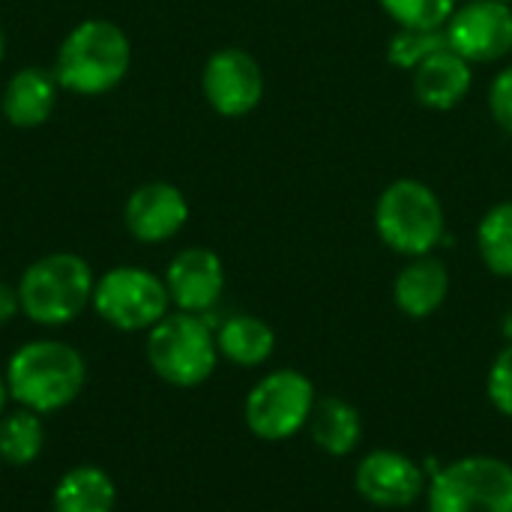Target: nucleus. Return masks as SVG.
Returning a JSON list of instances; mask_svg holds the SVG:
<instances>
[{
	"mask_svg": "<svg viewBox=\"0 0 512 512\" xmlns=\"http://www.w3.org/2000/svg\"><path fill=\"white\" fill-rule=\"evenodd\" d=\"M201 93L207 105L228 120L252 114L264 99L261 63L243 48H219L207 57L201 72Z\"/></svg>",
	"mask_w": 512,
	"mask_h": 512,
	"instance_id": "1a4fd4ad",
	"label": "nucleus"
},
{
	"mask_svg": "<svg viewBox=\"0 0 512 512\" xmlns=\"http://www.w3.org/2000/svg\"><path fill=\"white\" fill-rule=\"evenodd\" d=\"M216 348L228 363L240 369H258L273 357L276 333L258 315H231L216 327Z\"/></svg>",
	"mask_w": 512,
	"mask_h": 512,
	"instance_id": "a211bd4d",
	"label": "nucleus"
},
{
	"mask_svg": "<svg viewBox=\"0 0 512 512\" xmlns=\"http://www.w3.org/2000/svg\"><path fill=\"white\" fill-rule=\"evenodd\" d=\"M129 66L132 42L126 30L108 18H84L63 36L51 72L60 90L75 96H105L123 84Z\"/></svg>",
	"mask_w": 512,
	"mask_h": 512,
	"instance_id": "f257e3e1",
	"label": "nucleus"
},
{
	"mask_svg": "<svg viewBox=\"0 0 512 512\" xmlns=\"http://www.w3.org/2000/svg\"><path fill=\"white\" fill-rule=\"evenodd\" d=\"M381 9L396 21V27L435 30L450 21L459 0H378Z\"/></svg>",
	"mask_w": 512,
	"mask_h": 512,
	"instance_id": "5701e85b",
	"label": "nucleus"
},
{
	"mask_svg": "<svg viewBox=\"0 0 512 512\" xmlns=\"http://www.w3.org/2000/svg\"><path fill=\"white\" fill-rule=\"evenodd\" d=\"M18 312H21L18 288H12V285L0 282V327H6Z\"/></svg>",
	"mask_w": 512,
	"mask_h": 512,
	"instance_id": "a878e982",
	"label": "nucleus"
},
{
	"mask_svg": "<svg viewBox=\"0 0 512 512\" xmlns=\"http://www.w3.org/2000/svg\"><path fill=\"white\" fill-rule=\"evenodd\" d=\"M411 75H414V96L429 111H453V108H459L468 99L471 87H474L471 63L462 54H456L453 48H444V51L432 54Z\"/></svg>",
	"mask_w": 512,
	"mask_h": 512,
	"instance_id": "4468645a",
	"label": "nucleus"
},
{
	"mask_svg": "<svg viewBox=\"0 0 512 512\" xmlns=\"http://www.w3.org/2000/svg\"><path fill=\"white\" fill-rule=\"evenodd\" d=\"M444 48H450L444 27H435V30L396 27V33H393L390 42H387V60H390L396 69L414 72L420 63H426L432 54H438V51H444Z\"/></svg>",
	"mask_w": 512,
	"mask_h": 512,
	"instance_id": "4be33fe9",
	"label": "nucleus"
},
{
	"mask_svg": "<svg viewBox=\"0 0 512 512\" xmlns=\"http://www.w3.org/2000/svg\"><path fill=\"white\" fill-rule=\"evenodd\" d=\"M3 57H6V33L0 27V63H3Z\"/></svg>",
	"mask_w": 512,
	"mask_h": 512,
	"instance_id": "c85d7f7f",
	"label": "nucleus"
},
{
	"mask_svg": "<svg viewBox=\"0 0 512 512\" xmlns=\"http://www.w3.org/2000/svg\"><path fill=\"white\" fill-rule=\"evenodd\" d=\"M477 252L489 273L512 279V201L489 207L477 225Z\"/></svg>",
	"mask_w": 512,
	"mask_h": 512,
	"instance_id": "412c9836",
	"label": "nucleus"
},
{
	"mask_svg": "<svg viewBox=\"0 0 512 512\" xmlns=\"http://www.w3.org/2000/svg\"><path fill=\"white\" fill-rule=\"evenodd\" d=\"M306 429L312 444L333 459H345L363 444V417L342 396H318Z\"/></svg>",
	"mask_w": 512,
	"mask_h": 512,
	"instance_id": "f3484780",
	"label": "nucleus"
},
{
	"mask_svg": "<svg viewBox=\"0 0 512 512\" xmlns=\"http://www.w3.org/2000/svg\"><path fill=\"white\" fill-rule=\"evenodd\" d=\"M375 231L402 258L432 255L447 231L444 204L423 180H393L375 201Z\"/></svg>",
	"mask_w": 512,
	"mask_h": 512,
	"instance_id": "20e7f679",
	"label": "nucleus"
},
{
	"mask_svg": "<svg viewBox=\"0 0 512 512\" xmlns=\"http://www.w3.org/2000/svg\"><path fill=\"white\" fill-rule=\"evenodd\" d=\"M489 111L492 120L512 135V63L504 66L489 84Z\"/></svg>",
	"mask_w": 512,
	"mask_h": 512,
	"instance_id": "393cba45",
	"label": "nucleus"
},
{
	"mask_svg": "<svg viewBox=\"0 0 512 512\" xmlns=\"http://www.w3.org/2000/svg\"><path fill=\"white\" fill-rule=\"evenodd\" d=\"M6 402H9V390H6V378L0 375V414H3V408H6Z\"/></svg>",
	"mask_w": 512,
	"mask_h": 512,
	"instance_id": "cd10ccee",
	"label": "nucleus"
},
{
	"mask_svg": "<svg viewBox=\"0 0 512 512\" xmlns=\"http://www.w3.org/2000/svg\"><path fill=\"white\" fill-rule=\"evenodd\" d=\"M429 512H512V465L498 456H462L429 477Z\"/></svg>",
	"mask_w": 512,
	"mask_h": 512,
	"instance_id": "423d86ee",
	"label": "nucleus"
},
{
	"mask_svg": "<svg viewBox=\"0 0 512 512\" xmlns=\"http://www.w3.org/2000/svg\"><path fill=\"white\" fill-rule=\"evenodd\" d=\"M162 279L171 306L189 315H207L225 294V264L207 246H189L177 252Z\"/></svg>",
	"mask_w": 512,
	"mask_h": 512,
	"instance_id": "ddd939ff",
	"label": "nucleus"
},
{
	"mask_svg": "<svg viewBox=\"0 0 512 512\" xmlns=\"http://www.w3.org/2000/svg\"><path fill=\"white\" fill-rule=\"evenodd\" d=\"M45 447V426L42 414L18 408L0 420V462L9 468H27L42 456Z\"/></svg>",
	"mask_w": 512,
	"mask_h": 512,
	"instance_id": "aec40b11",
	"label": "nucleus"
},
{
	"mask_svg": "<svg viewBox=\"0 0 512 512\" xmlns=\"http://www.w3.org/2000/svg\"><path fill=\"white\" fill-rule=\"evenodd\" d=\"M93 270L75 252H51L36 258L18 279L24 318L39 327L72 324L93 300Z\"/></svg>",
	"mask_w": 512,
	"mask_h": 512,
	"instance_id": "7ed1b4c3",
	"label": "nucleus"
},
{
	"mask_svg": "<svg viewBox=\"0 0 512 512\" xmlns=\"http://www.w3.org/2000/svg\"><path fill=\"white\" fill-rule=\"evenodd\" d=\"M357 495L378 510H408L426 498L429 474L399 450H369L354 471Z\"/></svg>",
	"mask_w": 512,
	"mask_h": 512,
	"instance_id": "9d476101",
	"label": "nucleus"
},
{
	"mask_svg": "<svg viewBox=\"0 0 512 512\" xmlns=\"http://www.w3.org/2000/svg\"><path fill=\"white\" fill-rule=\"evenodd\" d=\"M57 93H60V84L51 69L24 66L6 81L3 96H0V111L9 126L36 129L54 114Z\"/></svg>",
	"mask_w": 512,
	"mask_h": 512,
	"instance_id": "dca6fc26",
	"label": "nucleus"
},
{
	"mask_svg": "<svg viewBox=\"0 0 512 512\" xmlns=\"http://www.w3.org/2000/svg\"><path fill=\"white\" fill-rule=\"evenodd\" d=\"M189 222V201L180 186L165 180L141 183L129 192L123 204V225L132 240L144 246H159L174 240Z\"/></svg>",
	"mask_w": 512,
	"mask_h": 512,
	"instance_id": "f8f14e48",
	"label": "nucleus"
},
{
	"mask_svg": "<svg viewBox=\"0 0 512 512\" xmlns=\"http://www.w3.org/2000/svg\"><path fill=\"white\" fill-rule=\"evenodd\" d=\"M90 306L120 333H147L171 312V297L165 279L153 270L120 264L96 279Z\"/></svg>",
	"mask_w": 512,
	"mask_h": 512,
	"instance_id": "0eeeda50",
	"label": "nucleus"
},
{
	"mask_svg": "<svg viewBox=\"0 0 512 512\" xmlns=\"http://www.w3.org/2000/svg\"><path fill=\"white\" fill-rule=\"evenodd\" d=\"M147 363L156 378L171 387H201L219 366L216 330L204 315L168 312L147 330Z\"/></svg>",
	"mask_w": 512,
	"mask_h": 512,
	"instance_id": "39448f33",
	"label": "nucleus"
},
{
	"mask_svg": "<svg viewBox=\"0 0 512 512\" xmlns=\"http://www.w3.org/2000/svg\"><path fill=\"white\" fill-rule=\"evenodd\" d=\"M9 399L33 414H54L72 405L87 384L84 357L60 339H33L6 363Z\"/></svg>",
	"mask_w": 512,
	"mask_h": 512,
	"instance_id": "f03ea898",
	"label": "nucleus"
},
{
	"mask_svg": "<svg viewBox=\"0 0 512 512\" xmlns=\"http://www.w3.org/2000/svg\"><path fill=\"white\" fill-rule=\"evenodd\" d=\"M315 402L318 393L312 378L297 369H276L249 390L243 420L258 441L282 444L309 426Z\"/></svg>",
	"mask_w": 512,
	"mask_h": 512,
	"instance_id": "6e6552de",
	"label": "nucleus"
},
{
	"mask_svg": "<svg viewBox=\"0 0 512 512\" xmlns=\"http://www.w3.org/2000/svg\"><path fill=\"white\" fill-rule=\"evenodd\" d=\"M447 42L456 54L474 63H498L512 51V3L468 0L459 3L444 24Z\"/></svg>",
	"mask_w": 512,
	"mask_h": 512,
	"instance_id": "9b49d317",
	"label": "nucleus"
},
{
	"mask_svg": "<svg viewBox=\"0 0 512 512\" xmlns=\"http://www.w3.org/2000/svg\"><path fill=\"white\" fill-rule=\"evenodd\" d=\"M450 297V270L435 255L408 258L393 279V303L402 315L423 321L432 318Z\"/></svg>",
	"mask_w": 512,
	"mask_h": 512,
	"instance_id": "2eb2a0df",
	"label": "nucleus"
},
{
	"mask_svg": "<svg viewBox=\"0 0 512 512\" xmlns=\"http://www.w3.org/2000/svg\"><path fill=\"white\" fill-rule=\"evenodd\" d=\"M117 483L96 465H78L60 477L51 495V512H114Z\"/></svg>",
	"mask_w": 512,
	"mask_h": 512,
	"instance_id": "6ab92c4d",
	"label": "nucleus"
},
{
	"mask_svg": "<svg viewBox=\"0 0 512 512\" xmlns=\"http://www.w3.org/2000/svg\"><path fill=\"white\" fill-rule=\"evenodd\" d=\"M501 333H504L507 342H512V309L504 315V321H501Z\"/></svg>",
	"mask_w": 512,
	"mask_h": 512,
	"instance_id": "bb28decb",
	"label": "nucleus"
},
{
	"mask_svg": "<svg viewBox=\"0 0 512 512\" xmlns=\"http://www.w3.org/2000/svg\"><path fill=\"white\" fill-rule=\"evenodd\" d=\"M486 396H489L492 408H495L501 417L512 420V342H507V345L495 354V360H492V366H489V375H486Z\"/></svg>",
	"mask_w": 512,
	"mask_h": 512,
	"instance_id": "b1692460",
	"label": "nucleus"
},
{
	"mask_svg": "<svg viewBox=\"0 0 512 512\" xmlns=\"http://www.w3.org/2000/svg\"><path fill=\"white\" fill-rule=\"evenodd\" d=\"M498 3H512V0H498Z\"/></svg>",
	"mask_w": 512,
	"mask_h": 512,
	"instance_id": "c756f323",
	"label": "nucleus"
}]
</instances>
